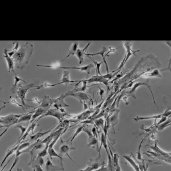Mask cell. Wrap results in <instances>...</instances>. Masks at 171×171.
<instances>
[{
  "mask_svg": "<svg viewBox=\"0 0 171 171\" xmlns=\"http://www.w3.org/2000/svg\"><path fill=\"white\" fill-rule=\"evenodd\" d=\"M33 44L27 42L18 50L12 56L16 68L24 69L30 60L33 54Z\"/></svg>",
  "mask_w": 171,
  "mask_h": 171,
  "instance_id": "6da1fadb",
  "label": "cell"
},
{
  "mask_svg": "<svg viewBox=\"0 0 171 171\" xmlns=\"http://www.w3.org/2000/svg\"><path fill=\"white\" fill-rule=\"evenodd\" d=\"M30 145V141H28L27 142L23 143V144L22 143H20L19 146L18 147V150H17L16 152V154L20 153L23 150H24V149H27V147H29Z\"/></svg>",
  "mask_w": 171,
  "mask_h": 171,
  "instance_id": "e575fe53",
  "label": "cell"
},
{
  "mask_svg": "<svg viewBox=\"0 0 171 171\" xmlns=\"http://www.w3.org/2000/svg\"><path fill=\"white\" fill-rule=\"evenodd\" d=\"M55 128H52L51 129L47 130V131H45V132H42L41 131H42V129H41L39 131V132L38 133H37L35 135H32L30 136V139H29V141H37V140H39V138L41 137H42V136H43L44 135H47L48 134V133L51 132L52 131L53 129H54Z\"/></svg>",
  "mask_w": 171,
  "mask_h": 171,
  "instance_id": "44dd1931",
  "label": "cell"
},
{
  "mask_svg": "<svg viewBox=\"0 0 171 171\" xmlns=\"http://www.w3.org/2000/svg\"><path fill=\"white\" fill-rule=\"evenodd\" d=\"M105 162L104 160H101V154H99L98 156L95 159H91L87 163V167L79 171H95L98 170L103 165H105Z\"/></svg>",
  "mask_w": 171,
  "mask_h": 171,
  "instance_id": "277c9868",
  "label": "cell"
},
{
  "mask_svg": "<svg viewBox=\"0 0 171 171\" xmlns=\"http://www.w3.org/2000/svg\"><path fill=\"white\" fill-rule=\"evenodd\" d=\"M61 137H62V135L61 136L60 138H61V141L62 142H63V144H62V145L60 147V154H60V156H62V157H63V155L68 156L71 160H72L73 162H74V161L72 159V158L69 155V153L70 151H71V150H76V148L73 146L72 143H69V144H68L70 141V139H69L68 140H66V141H63Z\"/></svg>",
  "mask_w": 171,
  "mask_h": 171,
  "instance_id": "8992f818",
  "label": "cell"
},
{
  "mask_svg": "<svg viewBox=\"0 0 171 171\" xmlns=\"http://www.w3.org/2000/svg\"><path fill=\"white\" fill-rule=\"evenodd\" d=\"M47 111V110H46L44 108H41L39 106L37 107L35 109L34 113H33V115H32V118L30 122V123H33V122L36 120V119L38 117H41L43 115H44Z\"/></svg>",
  "mask_w": 171,
  "mask_h": 171,
  "instance_id": "d6986e66",
  "label": "cell"
},
{
  "mask_svg": "<svg viewBox=\"0 0 171 171\" xmlns=\"http://www.w3.org/2000/svg\"><path fill=\"white\" fill-rule=\"evenodd\" d=\"M39 85H37V84H34V83H30V84H22L19 83L16 87V88L15 90L14 93L16 94V98H19L21 100V105H23L24 106V108H36V107H33L32 106H29V105H27L25 104V101H26V99H25V96H26V94L27 92L29 91H31L32 90V88L33 87H38Z\"/></svg>",
  "mask_w": 171,
  "mask_h": 171,
  "instance_id": "7a4b0ae2",
  "label": "cell"
},
{
  "mask_svg": "<svg viewBox=\"0 0 171 171\" xmlns=\"http://www.w3.org/2000/svg\"><path fill=\"white\" fill-rule=\"evenodd\" d=\"M51 142H48L46 144V146H45V148L41 151H39V153H38V155L37 156V158H43L45 156H46L47 155L48 153V147H49V144Z\"/></svg>",
  "mask_w": 171,
  "mask_h": 171,
  "instance_id": "1f68e13d",
  "label": "cell"
},
{
  "mask_svg": "<svg viewBox=\"0 0 171 171\" xmlns=\"http://www.w3.org/2000/svg\"><path fill=\"white\" fill-rule=\"evenodd\" d=\"M70 73L68 70H64L63 72V76L62 78L60 79V82L61 84H65V86H67V84L69 83H73L75 82L74 81H71L70 79Z\"/></svg>",
  "mask_w": 171,
  "mask_h": 171,
  "instance_id": "603a6c76",
  "label": "cell"
},
{
  "mask_svg": "<svg viewBox=\"0 0 171 171\" xmlns=\"http://www.w3.org/2000/svg\"><path fill=\"white\" fill-rule=\"evenodd\" d=\"M19 156H18V157H16V158H15V161H14V162L13 163L12 165H11V168H10V169H9V171H12L13 168L15 167V165H16V164L18 163V161H19Z\"/></svg>",
  "mask_w": 171,
  "mask_h": 171,
  "instance_id": "bcb514c9",
  "label": "cell"
},
{
  "mask_svg": "<svg viewBox=\"0 0 171 171\" xmlns=\"http://www.w3.org/2000/svg\"><path fill=\"white\" fill-rule=\"evenodd\" d=\"M171 115V110L168 109H166L165 111H164V113H163V114H159L158 115H154V116H150V117H136V118H134L133 119L136 121V122H138V120H147V119H158V118H163V117H170Z\"/></svg>",
  "mask_w": 171,
  "mask_h": 171,
  "instance_id": "9c48e42d",
  "label": "cell"
},
{
  "mask_svg": "<svg viewBox=\"0 0 171 171\" xmlns=\"http://www.w3.org/2000/svg\"><path fill=\"white\" fill-rule=\"evenodd\" d=\"M26 101H33L34 103L36 104H38V105H41V101H39L38 99H37V97H35L34 99H32V100H29V99H26Z\"/></svg>",
  "mask_w": 171,
  "mask_h": 171,
  "instance_id": "7dc6e473",
  "label": "cell"
},
{
  "mask_svg": "<svg viewBox=\"0 0 171 171\" xmlns=\"http://www.w3.org/2000/svg\"><path fill=\"white\" fill-rule=\"evenodd\" d=\"M19 145H20V144L16 143L14 146H12V147L10 148V149H9V150H7V153H6V156L4 158V159H3L2 162H1V165H0L1 168H2V165H3V164H4V163L5 162V161H6L7 159L9 158V156H10L11 155H12L13 153H15V151L16 152V151L18 150V147L19 146Z\"/></svg>",
  "mask_w": 171,
  "mask_h": 171,
  "instance_id": "d4e9b609",
  "label": "cell"
},
{
  "mask_svg": "<svg viewBox=\"0 0 171 171\" xmlns=\"http://www.w3.org/2000/svg\"><path fill=\"white\" fill-rule=\"evenodd\" d=\"M78 45H79L78 42H74V43L72 44V47H71V48H70V50H69L68 55L66 56V57H65L64 60H61L62 62H63V61H64L65 59H66L67 58L70 57L71 55H75L76 52L78 50Z\"/></svg>",
  "mask_w": 171,
  "mask_h": 171,
  "instance_id": "f546056e",
  "label": "cell"
},
{
  "mask_svg": "<svg viewBox=\"0 0 171 171\" xmlns=\"http://www.w3.org/2000/svg\"><path fill=\"white\" fill-rule=\"evenodd\" d=\"M13 128H19V129H20L21 131V133H20V136H19V137L18 138V141L20 140L21 139V137L24 136L25 133L27 131V129H28V127H24L23 126H21L20 124H17L16 126H14L12 127Z\"/></svg>",
  "mask_w": 171,
  "mask_h": 171,
  "instance_id": "8d00e7d4",
  "label": "cell"
},
{
  "mask_svg": "<svg viewBox=\"0 0 171 171\" xmlns=\"http://www.w3.org/2000/svg\"><path fill=\"white\" fill-rule=\"evenodd\" d=\"M96 87H98V88H99V96H100V99L102 100V98H103V96H104V92H105V91H104V89H102V88H100V87H99V86H98V85H97V84H96Z\"/></svg>",
  "mask_w": 171,
  "mask_h": 171,
  "instance_id": "ee69618b",
  "label": "cell"
},
{
  "mask_svg": "<svg viewBox=\"0 0 171 171\" xmlns=\"http://www.w3.org/2000/svg\"><path fill=\"white\" fill-rule=\"evenodd\" d=\"M84 80L87 82L88 84H91L93 82H99V83H103L107 88V90H108L107 92L108 93V92L110 91V88L109 86V80L103 78L102 75H93L91 78L87 79H84Z\"/></svg>",
  "mask_w": 171,
  "mask_h": 171,
  "instance_id": "52a82bcc",
  "label": "cell"
},
{
  "mask_svg": "<svg viewBox=\"0 0 171 171\" xmlns=\"http://www.w3.org/2000/svg\"><path fill=\"white\" fill-rule=\"evenodd\" d=\"M19 43L16 42V45H15V47L12 48V51H14L15 52H16L18 50H19Z\"/></svg>",
  "mask_w": 171,
  "mask_h": 171,
  "instance_id": "681fc988",
  "label": "cell"
},
{
  "mask_svg": "<svg viewBox=\"0 0 171 171\" xmlns=\"http://www.w3.org/2000/svg\"><path fill=\"white\" fill-rule=\"evenodd\" d=\"M67 96H73L78 99L81 102H82L87 100H89V96H88L87 93L83 92H74L72 90H69L66 92Z\"/></svg>",
  "mask_w": 171,
  "mask_h": 171,
  "instance_id": "30bf717a",
  "label": "cell"
},
{
  "mask_svg": "<svg viewBox=\"0 0 171 171\" xmlns=\"http://www.w3.org/2000/svg\"><path fill=\"white\" fill-rule=\"evenodd\" d=\"M25 114H11L0 117V123H1V128L6 127V128L9 129L10 127H12L17 124L18 120L20 118L23 116Z\"/></svg>",
  "mask_w": 171,
  "mask_h": 171,
  "instance_id": "3957f363",
  "label": "cell"
},
{
  "mask_svg": "<svg viewBox=\"0 0 171 171\" xmlns=\"http://www.w3.org/2000/svg\"><path fill=\"white\" fill-rule=\"evenodd\" d=\"M8 51L9 50H7L6 48H5L3 50V57L6 59L7 61V68H8V72L10 73L11 71H12L13 73H15L14 70V65H15V63L14 61V60L12 58L9 56L8 54Z\"/></svg>",
  "mask_w": 171,
  "mask_h": 171,
  "instance_id": "8fae6325",
  "label": "cell"
},
{
  "mask_svg": "<svg viewBox=\"0 0 171 171\" xmlns=\"http://www.w3.org/2000/svg\"><path fill=\"white\" fill-rule=\"evenodd\" d=\"M132 43L130 42H125L123 44V46L126 48V54L125 55V63L128 61L129 59V57L132 56V55H135L136 53L140 52V50H137V51H133L132 49Z\"/></svg>",
  "mask_w": 171,
  "mask_h": 171,
  "instance_id": "4fadbf2b",
  "label": "cell"
},
{
  "mask_svg": "<svg viewBox=\"0 0 171 171\" xmlns=\"http://www.w3.org/2000/svg\"><path fill=\"white\" fill-rule=\"evenodd\" d=\"M88 143L87 144V146L88 147H92L93 149H96V151L99 153V140L96 137H93L92 138L88 139Z\"/></svg>",
  "mask_w": 171,
  "mask_h": 171,
  "instance_id": "484cf974",
  "label": "cell"
},
{
  "mask_svg": "<svg viewBox=\"0 0 171 171\" xmlns=\"http://www.w3.org/2000/svg\"><path fill=\"white\" fill-rule=\"evenodd\" d=\"M14 73V79H15V83H14V84H13L12 85V87L10 88V91L12 92V93H14V92H15V90H16V87H17V86H18V83L19 82H24V83L25 84H27V81H25V80H24V79H23L22 78H20L19 76H18L17 75V74L15 73Z\"/></svg>",
  "mask_w": 171,
  "mask_h": 171,
  "instance_id": "f1b7e54d",
  "label": "cell"
},
{
  "mask_svg": "<svg viewBox=\"0 0 171 171\" xmlns=\"http://www.w3.org/2000/svg\"><path fill=\"white\" fill-rule=\"evenodd\" d=\"M87 57H88V59H90V60H91V61L93 62V64H95V67H96V75H102L101 73V72H100V67H101V65H102L103 62L101 61V62H100V63H98V62H97L96 61L93 60V59L91 57V56H87Z\"/></svg>",
  "mask_w": 171,
  "mask_h": 171,
  "instance_id": "836d02e7",
  "label": "cell"
},
{
  "mask_svg": "<svg viewBox=\"0 0 171 171\" xmlns=\"http://www.w3.org/2000/svg\"><path fill=\"white\" fill-rule=\"evenodd\" d=\"M91 130H92V133H93V136H94L95 137H96L97 139H98V133H97V132H98V131H97V130L96 127L95 126L92 127V128Z\"/></svg>",
  "mask_w": 171,
  "mask_h": 171,
  "instance_id": "f6af8a7d",
  "label": "cell"
},
{
  "mask_svg": "<svg viewBox=\"0 0 171 171\" xmlns=\"http://www.w3.org/2000/svg\"><path fill=\"white\" fill-rule=\"evenodd\" d=\"M37 120H35L34 122H33V123H30V125L28 127V129H27V131L25 133L24 136L21 137V139H20V140H19V141H18V142H17L18 144H20L21 142L24 140L26 138V137H27V136L29 134L30 132H32V134L34 133V131H34V128L36 127V126H38V124H37Z\"/></svg>",
  "mask_w": 171,
  "mask_h": 171,
  "instance_id": "ffe728a7",
  "label": "cell"
},
{
  "mask_svg": "<svg viewBox=\"0 0 171 171\" xmlns=\"http://www.w3.org/2000/svg\"><path fill=\"white\" fill-rule=\"evenodd\" d=\"M83 132H84L88 136V139L90 138H92L93 136V133L92 132V130L90 129V128L88 127V126H86V124H84V127L83 129Z\"/></svg>",
  "mask_w": 171,
  "mask_h": 171,
  "instance_id": "f35d334b",
  "label": "cell"
},
{
  "mask_svg": "<svg viewBox=\"0 0 171 171\" xmlns=\"http://www.w3.org/2000/svg\"><path fill=\"white\" fill-rule=\"evenodd\" d=\"M61 62L62 61H61L60 62L54 63V64H52L51 65H39V64H37V66L45 67V68H53V69H58V68H60V67H61L60 64H61Z\"/></svg>",
  "mask_w": 171,
  "mask_h": 171,
  "instance_id": "d590c367",
  "label": "cell"
},
{
  "mask_svg": "<svg viewBox=\"0 0 171 171\" xmlns=\"http://www.w3.org/2000/svg\"><path fill=\"white\" fill-rule=\"evenodd\" d=\"M164 70H169L171 72V66H168L165 68V69H162L161 71H164Z\"/></svg>",
  "mask_w": 171,
  "mask_h": 171,
  "instance_id": "f907efd6",
  "label": "cell"
},
{
  "mask_svg": "<svg viewBox=\"0 0 171 171\" xmlns=\"http://www.w3.org/2000/svg\"><path fill=\"white\" fill-rule=\"evenodd\" d=\"M100 142H101V145H100V147H99V154H101V149L102 146H103L105 148L106 152L107 155H108V154L110 153V152H109V150L108 149L109 146H108V145L107 144V138L105 137L104 132H102V133L101 134Z\"/></svg>",
  "mask_w": 171,
  "mask_h": 171,
  "instance_id": "cb8c5ba5",
  "label": "cell"
},
{
  "mask_svg": "<svg viewBox=\"0 0 171 171\" xmlns=\"http://www.w3.org/2000/svg\"><path fill=\"white\" fill-rule=\"evenodd\" d=\"M105 120L102 118H98V119H96L95 120H93L94 122V126L96 127V128L97 131H99L98 130L99 129H103L104 128V124H105Z\"/></svg>",
  "mask_w": 171,
  "mask_h": 171,
  "instance_id": "4dcf8cb0",
  "label": "cell"
},
{
  "mask_svg": "<svg viewBox=\"0 0 171 171\" xmlns=\"http://www.w3.org/2000/svg\"><path fill=\"white\" fill-rule=\"evenodd\" d=\"M36 164L41 165V167H42L43 165H44V164H45V160H44V159H43V158H36V161L34 162V163L33 165H36Z\"/></svg>",
  "mask_w": 171,
  "mask_h": 171,
  "instance_id": "60d3db41",
  "label": "cell"
},
{
  "mask_svg": "<svg viewBox=\"0 0 171 171\" xmlns=\"http://www.w3.org/2000/svg\"><path fill=\"white\" fill-rule=\"evenodd\" d=\"M93 113H95V110L93 109H90L88 110H86L81 114L75 115L74 118H75L78 120H86V119L90 117V115Z\"/></svg>",
  "mask_w": 171,
  "mask_h": 171,
  "instance_id": "7402d4cb",
  "label": "cell"
},
{
  "mask_svg": "<svg viewBox=\"0 0 171 171\" xmlns=\"http://www.w3.org/2000/svg\"><path fill=\"white\" fill-rule=\"evenodd\" d=\"M84 127V125H83V126H80V127H79L78 128L76 129V131H75L74 134V135L73 136V137H72V138H71V140H70V142L71 143H72V144H73V140H74L75 139V137H77V136H78V134H79V133H80L81 132H82V131H83V129Z\"/></svg>",
  "mask_w": 171,
  "mask_h": 171,
  "instance_id": "74e56055",
  "label": "cell"
},
{
  "mask_svg": "<svg viewBox=\"0 0 171 171\" xmlns=\"http://www.w3.org/2000/svg\"><path fill=\"white\" fill-rule=\"evenodd\" d=\"M91 44V42L88 43L86 46L84 47V48L83 49H80V48H78V50L76 52V53L75 54V55L77 57V58L79 60V64H81L82 63H83V61H84V56L86 55V52L87 51L88 47H89V46Z\"/></svg>",
  "mask_w": 171,
  "mask_h": 171,
  "instance_id": "9a60e30c",
  "label": "cell"
},
{
  "mask_svg": "<svg viewBox=\"0 0 171 171\" xmlns=\"http://www.w3.org/2000/svg\"><path fill=\"white\" fill-rule=\"evenodd\" d=\"M46 171H64V168L60 166L54 165L51 159L47 158L46 163Z\"/></svg>",
  "mask_w": 171,
  "mask_h": 171,
  "instance_id": "e0dca14e",
  "label": "cell"
},
{
  "mask_svg": "<svg viewBox=\"0 0 171 171\" xmlns=\"http://www.w3.org/2000/svg\"><path fill=\"white\" fill-rule=\"evenodd\" d=\"M120 111V110L118 109H116L115 111H114L113 114H109V122L110 124V126L113 128V130L114 129V127L116 126L117 123H118V116H119V113ZM115 133V131H114Z\"/></svg>",
  "mask_w": 171,
  "mask_h": 171,
  "instance_id": "2e32d148",
  "label": "cell"
},
{
  "mask_svg": "<svg viewBox=\"0 0 171 171\" xmlns=\"http://www.w3.org/2000/svg\"><path fill=\"white\" fill-rule=\"evenodd\" d=\"M107 50H108L107 48L104 46V47H102V50L100 51V52H96V53H94V54L86 53L85 56H95V55H101L102 56L103 60H104V63H105V66H106V70L107 73H109L110 72H109V68H108V64H107V62H106V61L105 60V55H104L105 52L107 51Z\"/></svg>",
  "mask_w": 171,
  "mask_h": 171,
  "instance_id": "ac0fdd59",
  "label": "cell"
},
{
  "mask_svg": "<svg viewBox=\"0 0 171 171\" xmlns=\"http://www.w3.org/2000/svg\"><path fill=\"white\" fill-rule=\"evenodd\" d=\"M93 67V64L91 63L88 64L87 65H84V66H79V67H74V66H72V67H70V66H61L60 68L61 69H78L80 71L82 72H86L87 73V75L90 74V71H91V69Z\"/></svg>",
  "mask_w": 171,
  "mask_h": 171,
  "instance_id": "5bb4252c",
  "label": "cell"
},
{
  "mask_svg": "<svg viewBox=\"0 0 171 171\" xmlns=\"http://www.w3.org/2000/svg\"><path fill=\"white\" fill-rule=\"evenodd\" d=\"M96 171H110L109 170L108 167H106L105 165H103L100 168H99L98 170H97Z\"/></svg>",
  "mask_w": 171,
  "mask_h": 171,
  "instance_id": "c3c4849f",
  "label": "cell"
},
{
  "mask_svg": "<svg viewBox=\"0 0 171 171\" xmlns=\"http://www.w3.org/2000/svg\"><path fill=\"white\" fill-rule=\"evenodd\" d=\"M66 97H67L66 93H63L56 99H54V108L59 110L62 108L64 109L66 107H69V105L66 104L64 101V99Z\"/></svg>",
  "mask_w": 171,
  "mask_h": 171,
  "instance_id": "ba28073f",
  "label": "cell"
},
{
  "mask_svg": "<svg viewBox=\"0 0 171 171\" xmlns=\"http://www.w3.org/2000/svg\"><path fill=\"white\" fill-rule=\"evenodd\" d=\"M83 105H84V111H86L88 109V106H87V105L85 103V101H83Z\"/></svg>",
  "mask_w": 171,
  "mask_h": 171,
  "instance_id": "816d5d0a",
  "label": "cell"
},
{
  "mask_svg": "<svg viewBox=\"0 0 171 171\" xmlns=\"http://www.w3.org/2000/svg\"><path fill=\"white\" fill-rule=\"evenodd\" d=\"M123 157H124V159H126V160L128 162V163H129L131 165H132V167H133V168L135 169V171H140V169L139 167L135 163V162L133 161V160L130 156L124 155Z\"/></svg>",
  "mask_w": 171,
  "mask_h": 171,
  "instance_id": "d6a6232c",
  "label": "cell"
},
{
  "mask_svg": "<svg viewBox=\"0 0 171 171\" xmlns=\"http://www.w3.org/2000/svg\"><path fill=\"white\" fill-rule=\"evenodd\" d=\"M31 168L33 169V171H43L42 167L41 165H37V164L31 166Z\"/></svg>",
  "mask_w": 171,
  "mask_h": 171,
  "instance_id": "7bdbcfd3",
  "label": "cell"
},
{
  "mask_svg": "<svg viewBox=\"0 0 171 171\" xmlns=\"http://www.w3.org/2000/svg\"><path fill=\"white\" fill-rule=\"evenodd\" d=\"M17 171H23V169H21V168H17V170H16Z\"/></svg>",
  "mask_w": 171,
  "mask_h": 171,
  "instance_id": "f5cc1de1",
  "label": "cell"
},
{
  "mask_svg": "<svg viewBox=\"0 0 171 171\" xmlns=\"http://www.w3.org/2000/svg\"><path fill=\"white\" fill-rule=\"evenodd\" d=\"M48 116H52V117L56 118L57 120H59V123L63 122L64 120V117H65V116L72 117L71 115H69L67 113H62L59 110H58L56 108H50L44 115H43L41 117H39V118H38L36 120L38 121L40 119H41L42 118L48 117Z\"/></svg>",
  "mask_w": 171,
  "mask_h": 171,
  "instance_id": "5b68a950",
  "label": "cell"
},
{
  "mask_svg": "<svg viewBox=\"0 0 171 171\" xmlns=\"http://www.w3.org/2000/svg\"><path fill=\"white\" fill-rule=\"evenodd\" d=\"M142 77H156V78H161L162 75L160 74L159 70L158 69H155L153 70L151 72H146V73L142 75Z\"/></svg>",
  "mask_w": 171,
  "mask_h": 171,
  "instance_id": "83f0119b",
  "label": "cell"
},
{
  "mask_svg": "<svg viewBox=\"0 0 171 171\" xmlns=\"http://www.w3.org/2000/svg\"><path fill=\"white\" fill-rule=\"evenodd\" d=\"M118 48H113V47H109V49H108V50L109 51L107 52V53H106V54L105 55V57H107V56H109V54H110V53H115V54H116V55H117V53L116 52V50H117V49H118Z\"/></svg>",
  "mask_w": 171,
  "mask_h": 171,
  "instance_id": "b9f144b4",
  "label": "cell"
},
{
  "mask_svg": "<svg viewBox=\"0 0 171 171\" xmlns=\"http://www.w3.org/2000/svg\"><path fill=\"white\" fill-rule=\"evenodd\" d=\"M75 81V82H78V83L77 84H75L74 86H77L78 84H79L81 82L83 83V85L81 87H79V88H75L74 90H72L73 92H84V91L87 89V82L85 80H76Z\"/></svg>",
  "mask_w": 171,
  "mask_h": 171,
  "instance_id": "4316f807",
  "label": "cell"
},
{
  "mask_svg": "<svg viewBox=\"0 0 171 171\" xmlns=\"http://www.w3.org/2000/svg\"><path fill=\"white\" fill-rule=\"evenodd\" d=\"M54 99H51V97L48 95H45L42 97L41 100V104L39 105V107L44 108L46 110L48 111L50 109L51 105L54 103Z\"/></svg>",
  "mask_w": 171,
  "mask_h": 171,
  "instance_id": "7c38bea8",
  "label": "cell"
},
{
  "mask_svg": "<svg viewBox=\"0 0 171 171\" xmlns=\"http://www.w3.org/2000/svg\"><path fill=\"white\" fill-rule=\"evenodd\" d=\"M1 102H3V103H4L5 104H14V105H16V106H18L19 107H20V108H23V109L24 110V106H23V105H21V104H19V103L16 101V99H11V101H8V102H3L2 101H1Z\"/></svg>",
  "mask_w": 171,
  "mask_h": 171,
  "instance_id": "ab89813d",
  "label": "cell"
}]
</instances>
